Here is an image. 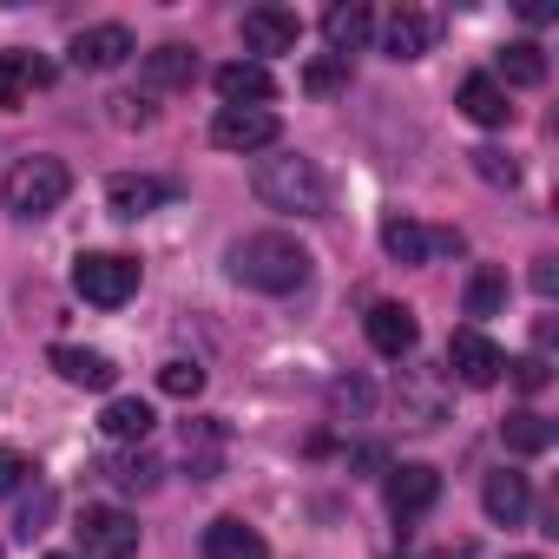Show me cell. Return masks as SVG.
I'll return each instance as SVG.
<instances>
[{"instance_id": "obj_18", "label": "cell", "mask_w": 559, "mask_h": 559, "mask_svg": "<svg viewBox=\"0 0 559 559\" xmlns=\"http://www.w3.org/2000/svg\"><path fill=\"white\" fill-rule=\"evenodd\" d=\"M454 99H461V112H467V119H474V126H487V132H493V126H507V119H513V106H507V86H500V80H493V73H467V80H461V93H454Z\"/></svg>"}, {"instance_id": "obj_11", "label": "cell", "mask_w": 559, "mask_h": 559, "mask_svg": "<svg viewBox=\"0 0 559 559\" xmlns=\"http://www.w3.org/2000/svg\"><path fill=\"white\" fill-rule=\"evenodd\" d=\"M139 47H132V34L119 27V21H99V27H86V34H73V67H86V73H112V67H126Z\"/></svg>"}, {"instance_id": "obj_32", "label": "cell", "mask_w": 559, "mask_h": 559, "mask_svg": "<svg viewBox=\"0 0 559 559\" xmlns=\"http://www.w3.org/2000/svg\"><path fill=\"white\" fill-rule=\"evenodd\" d=\"M27 480H34V461L21 448H0V493H21Z\"/></svg>"}, {"instance_id": "obj_20", "label": "cell", "mask_w": 559, "mask_h": 559, "mask_svg": "<svg viewBox=\"0 0 559 559\" xmlns=\"http://www.w3.org/2000/svg\"><path fill=\"white\" fill-rule=\"evenodd\" d=\"M204 559H270V546H263V533L257 526H243V520H211L204 526Z\"/></svg>"}, {"instance_id": "obj_21", "label": "cell", "mask_w": 559, "mask_h": 559, "mask_svg": "<svg viewBox=\"0 0 559 559\" xmlns=\"http://www.w3.org/2000/svg\"><path fill=\"white\" fill-rule=\"evenodd\" d=\"M369 34H376V14L362 8V0H343V8L323 14V40L336 47V60H349L356 47H369Z\"/></svg>"}, {"instance_id": "obj_17", "label": "cell", "mask_w": 559, "mask_h": 559, "mask_svg": "<svg viewBox=\"0 0 559 559\" xmlns=\"http://www.w3.org/2000/svg\"><path fill=\"white\" fill-rule=\"evenodd\" d=\"M185 467H191V480H217V467H224V421L217 415H198V421H185Z\"/></svg>"}, {"instance_id": "obj_22", "label": "cell", "mask_w": 559, "mask_h": 559, "mask_svg": "<svg viewBox=\"0 0 559 559\" xmlns=\"http://www.w3.org/2000/svg\"><path fill=\"white\" fill-rule=\"evenodd\" d=\"M99 428H106L112 441L139 448V441L158 428V415H152V402H139V395H112V402H106V415H99Z\"/></svg>"}, {"instance_id": "obj_9", "label": "cell", "mask_w": 559, "mask_h": 559, "mask_svg": "<svg viewBox=\"0 0 559 559\" xmlns=\"http://www.w3.org/2000/svg\"><path fill=\"white\" fill-rule=\"evenodd\" d=\"M435 500H441V474H435L428 461L389 467V513H395V520H421Z\"/></svg>"}, {"instance_id": "obj_15", "label": "cell", "mask_w": 559, "mask_h": 559, "mask_svg": "<svg viewBox=\"0 0 559 559\" xmlns=\"http://www.w3.org/2000/svg\"><path fill=\"white\" fill-rule=\"evenodd\" d=\"M415 336H421V323H415L408 304H376V310H369V343H376V356L402 362V356L415 349Z\"/></svg>"}, {"instance_id": "obj_25", "label": "cell", "mask_w": 559, "mask_h": 559, "mask_svg": "<svg viewBox=\"0 0 559 559\" xmlns=\"http://www.w3.org/2000/svg\"><path fill=\"white\" fill-rule=\"evenodd\" d=\"M500 441H507L513 454H546V448H552V421H546L539 408H513V415L500 421Z\"/></svg>"}, {"instance_id": "obj_33", "label": "cell", "mask_w": 559, "mask_h": 559, "mask_svg": "<svg viewBox=\"0 0 559 559\" xmlns=\"http://www.w3.org/2000/svg\"><path fill=\"white\" fill-rule=\"evenodd\" d=\"M467 158H474V171H480L487 185H513V178H520V171H513V158H507V152H493V145H480V152H467Z\"/></svg>"}, {"instance_id": "obj_38", "label": "cell", "mask_w": 559, "mask_h": 559, "mask_svg": "<svg viewBox=\"0 0 559 559\" xmlns=\"http://www.w3.org/2000/svg\"><path fill=\"white\" fill-rule=\"evenodd\" d=\"M520 559H539V552H520Z\"/></svg>"}, {"instance_id": "obj_31", "label": "cell", "mask_w": 559, "mask_h": 559, "mask_svg": "<svg viewBox=\"0 0 559 559\" xmlns=\"http://www.w3.org/2000/svg\"><path fill=\"white\" fill-rule=\"evenodd\" d=\"M343 80H349V60H336V53H330V60H310V67H304V86H310V93H336Z\"/></svg>"}, {"instance_id": "obj_27", "label": "cell", "mask_w": 559, "mask_h": 559, "mask_svg": "<svg viewBox=\"0 0 559 559\" xmlns=\"http://www.w3.org/2000/svg\"><path fill=\"white\" fill-rule=\"evenodd\" d=\"M191 73H198L191 47H158V53H145V80H152L158 93H178V86H191Z\"/></svg>"}, {"instance_id": "obj_10", "label": "cell", "mask_w": 559, "mask_h": 559, "mask_svg": "<svg viewBox=\"0 0 559 559\" xmlns=\"http://www.w3.org/2000/svg\"><path fill=\"white\" fill-rule=\"evenodd\" d=\"M382 250H389L395 263H428V257H441V250H461V230H421L415 217H389V224H382Z\"/></svg>"}, {"instance_id": "obj_12", "label": "cell", "mask_w": 559, "mask_h": 559, "mask_svg": "<svg viewBox=\"0 0 559 559\" xmlns=\"http://www.w3.org/2000/svg\"><path fill=\"white\" fill-rule=\"evenodd\" d=\"M47 369H53L60 382H73V389H112V382H119L112 356H106V349H80V343H53V349H47Z\"/></svg>"}, {"instance_id": "obj_26", "label": "cell", "mask_w": 559, "mask_h": 559, "mask_svg": "<svg viewBox=\"0 0 559 559\" xmlns=\"http://www.w3.org/2000/svg\"><path fill=\"white\" fill-rule=\"evenodd\" d=\"M507 310V270L500 263H480L467 276V317H500Z\"/></svg>"}, {"instance_id": "obj_23", "label": "cell", "mask_w": 559, "mask_h": 559, "mask_svg": "<svg viewBox=\"0 0 559 559\" xmlns=\"http://www.w3.org/2000/svg\"><path fill=\"white\" fill-rule=\"evenodd\" d=\"M47 80H53V67H40V60H27V53H0V112L27 106V93L47 86Z\"/></svg>"}, {"instance_id": "obj_5", "label": "cell", "mask_w": 559, "mask_h": 559, "mask_svg": "<svg viewBox=\"0 0 559 559\" xmlns=\"http://www.w3.org/2000/svg\"><path fill=\"white\" fill-rule=\"evenodd\" d=\"M276 139H284V119L270 106H217V119H211V145H224V152H270Z\"/></svg>"}, {"instance_id": "obj_28", "label": "cell", "mask_w": 559, "mask_h": 559, "mask_svg": "<svg viewBox=\"0 0 559 559\" xmlns=\"http://www.w3.org/2000/svg\"><path fill=\"white\" fill-rule=\"evenodd\" d=\"M500 80H507V86H546V53H539L533 40L500 47Z\"/></svg>"}, {"instance_id": "obj_16", "label": "cell", "mask_w": 559, "mask_h": 559, "mask_svg": "<svg viewBox=\"0 0 559 559\" xmlns=\"http://www.w3.org/2000/svg\"><path fill=\"white\" fill-rule=\"evenodd\" d=\"M217 99L224 106H263V99H276V80L263 60H230V67H217Z\"/></svg>"}, {"instance_id": "obj_4", "label": "cell", "mask_w": 559, "mask_h": 559, "mask_svg": "<svg viewBox=\"0 0 559 559\" xmlns=\"http://www.w3.org/2000/svg\"><path fill=\"white\" fill-rule=\"evenodd\" d=\"M73 290H80L93 310H119V304L139 297V263L119 257V250H86V257L73 263Z\"/></svg>"}, {"instance_id": "obj_7", "label": "cell", "mask_w": 559, "mask_h": 559, "mask_svg": "<svg viewBox=\"0 0 559 559\" xmlns=\"http://www.w3.org/2000/svg\"><path fill=\"white\" fill-rule=\"evenodd\" d=\"M80 546H86V559H132L139 552V520L126 507H86L80 513Z\"/></svg>"}, {"instance_id": "obj_37", "label": "cell", "mask_w": 559, "mask_h": 559, "mask_svg": "<svg viewBox=\"0 0 559 559\" xmlns=\"http://www.w3.org/2000/svg\"><path fill=\"white\" fill-rule=\"evenodd\" d=\"M47 559H73V552H47Z\"/></svg>"}, {"instance_id": "obj_35", "label": "cell", "mask_w": 559, "mask_h": 559, "mask_svg": "<svg viewBox=\"0 0 559 559\" xmlns=\"http://www.w3.org/2000/svg\"><path fill=\"white\" fill-rule=\"evenodd\" d=\"M330 402H336V408H369V382H336Z\"/></svg>"}, {"instance_id": "obj_30", "label": "cell", "mask_w": 559, "mask_h": 559, "mask_svg": "<svg viewBox=\"0 0 559 559\" xmlns=\"http://www.w3.org/2000/svg\"><path fill=\"white\" fill-rule=\"evenodd\" d=\"M47 520H53V487H34V493L21 500V539L47 533Z\"/></svg>"}, {"instance_id": "obj_34", "label": "cell", "mask_w": 559, "mask_h": 559, "mask_svg": "<svg viewBox=\"0 0 559 559\" xmlns=\"http://www.w3.org/2000/svg\"><path fill=\"white\" fill-rule=\"evenodd\" d=\"M513 369V382L533 395V389H546V356H520V362H507Z\"/></svg>"}, {"instance_id": "obj_29", "label": "cell", "mask_w": 559, "mask_h": 559, "mask_svg": "<svg viewBox=\"0 0 559 559\" xmlns=\"http://www.w3.org/2000/svg\"><path fill=\"white\" fill-rule=\"evenodd\" d=\"M158 389H165V395H178V402H191V395H204V369L178 356V362H165V369H158Z\"/></svg>"}, {"instance_id": "obj_19", "label": "cell", "mask_w": 559, "mask_h": 559, "mask_svg": "<svg viewBox=\"0 0 559 559\" xmlns=\"http://www.w3.org/2000/svg\"><path fill=\"white\" fill-rule=\"evenodd\" d=\"M480 507H487V520H500V526H520V520H526V507H533V487H526V474H513V467L487 474V487H480Z\"/></svg>"}, {"instance_id": "obj_1", "label": "cell", "mask_w": 559, "mask_h": 559, "mask_svg": "<svg viewBox=\"0 0 559 559\" xmlns=\"http://www.w3.org/2000/svg\"><path fill=\"white\" fill-rule=\"evenodd\" d=\"M230 276L250 284V290H263V297H290V290L310 284V250L297 237H284V230H257V237L230 243Z\"/></svg>"}, {"instance_id": "obj_36", "label": "cell", "mask_w": 559, "mask_h": 559, "mask_svg": "<svg viewBox=\"0 0 559 559\" xmlns=\"http://www.w3.org/2000/svg\"><path fill=\"white\" fill-rule=\"evenodd\" d=\"M533 290H539V297H552V290H559V270H552V257H539V263H533Z\"/></svg>"}, {"instance_id": "obj_24", "label": "cell", "mask_w": 559, "mask_h": 559, "mask_svg": "<svg viewBox=\"0 0 559 559\" xmlns=\"http://www.w3.org/2000/svg\"><path fill=\"white\" fill-rule=\"evenodd\" d=\"M99 474H106L112 487H132V493H152L165 467H158V461H152L145 448H126V454H106V461H99Z\"/></svg>"}, {"instance_id": "obj_8", "label": "cell", "mask_w": 559, "mask_h": 559, "mask_svg": "<svg viewBox=\"0 0 559 559\" xmlns=\"http://www.w3.org/2000/svg\"><path fill=\"white\" fill-rule=\"evenodd\" d=\"M435 40H441V14H428V8H395L382 21V53L389 60H421Z\"/></svg>"}, {"instance_id": "obj_14", "label": "cell", "mask_w": 559, "mask_h": 559, "mask_svg": "<svg viewBox=\"0 0 559 559\" xmlns=\"http://www.w3.org/2000/svg\"><path fill=\"white\" fill-rule=\"evenodd\" d=\"M171 198H178V185H171V178H145V171H139V178L126 171V178L106 185V211H112V217H145V211H158V204H171Z\"/></svg>"}, {"instance_id": "obj_6", "label": "cell", "mask_w": 559, "mask_h": 559, "mask_svg": "<svg viewBox=\"0 0 559 559\" xmlns=\"http://www.w3.org/2000/svg\"><path fill=\"white\" fill-rule=\"evenodd\" d=\"M448 369L467 382V389H493L507 376V349L487 336V330H454L448 336Z\"/></svg>"}, {"instance_id": "obj_13", "label": "cell", "mask_w": 559, "mask_h": 559, "mask_svg": "<svg viewBox=\"0 0 559 559\" xmlns=\"http://www.w3.org/2000/svg\"><path fill=\"white\" fill-rule=\"evenodd\" d=\"M304 40V21L290 8H250L243 14V47L250 53H297Z\"/></svg>"}, {"instance_id": "obj_3", "label": "cell", "mask_w": 559, "mask_h": 559, "mask_svg": "<svg viewBox=\"0 0 559 559\" xmlns=\"http://www.w3.org/2000/svg\"><path fill=\"white\" fill-rule=\"evenodd\" d=\"M67 191H73V171H67L60 158H47V152L14 158L8 185H0V198H8V211H14V217H47V211H60V204H67Z\"/></svg>"}, {"instance_id": "obj_2", "label": "cell", "mask_w": 559, "mask_h": 559, "mask_svg": "<svg viewBox=\"0 0 559 559\" xmlns=\"http://www.w3.org/2000/svg\"><path fill=\"white\" fill-rule=\"evenodd\" d=\"M250 191H257L270 211H284V217H330V178H323L317 158H297V152L257 158Z\"/></svg>"}]
</instances>
